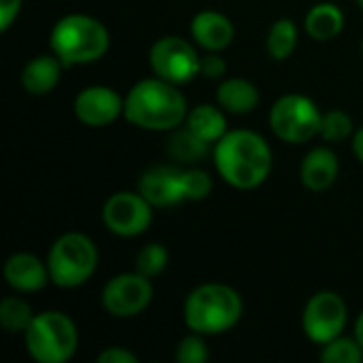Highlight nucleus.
<instances>
[{
	"label": "nucleus",
	"mask_w": 363,
	"mask_h": 363,
	"mask_svg": "<svg viewBox=\"0 0 363 363\" xmlns=\"http://www.w3.org/2000/svg\"><path fill=\"white\" fill-rule=\"evenodd\" d=\"M166 264H168V251L162 245H147L136 257V272L151 279L160 274L166 268Z\"/></svg>",
	"instance_id": "nucleus-26"
},
{
	"label": "nucleus",
	"mask_w": 363,
	"mask_h": 363,
	"mask_svg": "<svg viewBox=\"0 0 363 363\" xmlns=\"http://www.w3.org/2000/svg\"><path fill=\"white\" fill-rule=\"evenodd\" d=\"M191 34L200 47L208 51H219L232 43L234 26L225 15L217 11H202L191 21Z\"/></svg>",
	"instance_id": "nucleus-15"
},
{
	"label": "nucleus",
	"mask_w": 363,
	"mask_h": 363,
	"mask_svg": "<svg viewBox=\"0 0 363 363\" xmlns=\"http://www.w3.org/2000/svg\"><path fill=\"white\" fill-rule=\"evenodd\" d=\"M62 66L64 64L55 53L38 55V57L30 60L21 72V83H23L26 91H30L34 96H43V94L51 91L60 81Z\"/></svg>",
	"instance_id": "nucleus-17"
},
{
	"label": "nucleus",
	"mask_w": 363,
	"mask_h": 363,
	"mask_svg": "<svg viewBox=\"0 0 363 363\" xmlns=\"http://www.w3.org/2000/svg\"><path fill=\"white\" fill-rule=\"evenodd\" d=\"M321 119L317 104L300 94H287L277 100L270 111L272 132L285 143H306L321 132Z\"/></svg>",
	"instance_id": "nucleus-7"
},
{
	"label": "nucleus",
	"mask_w": 363,
	"mask_h": 363,
	"mask_svg": "<svg viewBox=\"0 0 363 363\" xmlns=\"http://www.w3.org/2000/svg\"><path fill=\"white\" fill-rule=\"evenodd\" d=\"M123 115L143 130H174L187 117V102L174 83L160 77L145 79L128 91Z\"/></svg>",
	"instance_id": "nucleus-2"
},
{
	"label": "nucleus",
	"mask_w": 363,
	"mask_h": 363,
	"mask_svg": "<svg viewBox=\"0 0 363 363\" xmlns=\"http://www.w3.org/2000/svg\"><path fill=\"white\" fill-rule=\"evenodd\" d=\"M98 362L100 363H136V355L125 351V349H119V347H113V349H106L98 355Z\"/></svg>",
	"instance_id": "nucleus-30"
},
{
	"label": "nucleus",
	"mask_w": 363,
	"mask_h": 363,
	"mask_svg": "<svg viewBox=\"0 0 363 363\" xmlns=\"http://www.w3.org/2000/svg\"><path fill=\"white\" fill-rule=\"evenodd\" d=\"M345 26L342 11L332 2L315 4L306 15V30L315 40H330L336 34H340Z\"/></svg>",
	"instance_id": "nucleus-19"
},
{
	"label": "nucleus",
	"mask_w": 363,
	"mask_h": 363,
	"mask_svg": "<svg viewBox=\"0 0 363 363\" xmlns=\"http://www.w3.org/2000/svg\"><path fill=\"white\" fill-rule=\"evenodd\" d=\"M74 113L81 123L91 128H102L113 123L119 117V113H123V100L111 87L91 85L77 96Z\"/></svg>",
	"instance_id": "nucleus-12"
},
{
	"label": "nucleus",
	"mask_w": 363,
	"mask_h": 363,
	"mask_svg": "<svg viewBox=\"0 0 363 363\" xmlns=\"http://www.w3.org/2000/svg\"><path fill=\"white\" fill-rule=\"evenodd\" d=\"M4 279L17 291H38L47 285L49 268L30 253H15L4 264Z\"/></svg>",
	"instance_id": "nucleus-14"
},
{
	"label": "nucleus",
	"mask_w": 363,
	"mask_h": 363,
	"mask_svg": "<svg viewBox=\"0 0 363 363\" xmlns=\"http://www.w3.org/2000/svg\"><path fill=\"white\" fill-rule=\"evenodd\" d=\"M26 334V349L38 363H64L77 351V328L72 319L57 311L40 313L32 319Z\"/></svg>",
	"instance_id": "nucleus-5"
},
{
	"label": "nucleus",
	"mask_w": 363,
	"mask_h": 363,
	"mask_svg": "<svg viewBox=\"0 0 363 363\" xmlns=\"http://www.w3.org/2000/svg\"><path fill=\"white\" fill-rule=\"evenodd\" d=\"M187 128L206 143H217L225 134V117L211 104H200L187 115Z\"/></svg>",
	"instance_id": "nucleus-20"
},
{
	"label": "nucleus",
	"mask_w": 363,
	"mask_h": 363,
	"mask_svg": "<svg viewBox=\"0 0 363 363\" xmlns=\"http://www.w3.org/2000/svg\"><path fill=\"white\" fill-rule=\"evenodd\" d=\"M215 166L219 174L238 189H253L266 181L272 168L268 143L249 130L228 132L217 140Z\"/></svg>",
	"instance_id": "nucleus-1"
},
{
	"label": "nucleus",
	"mask_w": 363,
	"mask_h": 363,
	"mask_svg": "<svg viewBox=\"0 0 363 363\" xmlns=\"http://www.w3.org/2000/svg\"><path fill=\"white\" fill-rule=\"evenodd\" d=\"M34 315H32V308L19 300V298H6L2 300L0 304V323L6 332L11 334H19V332H26L28 325L32 323Z\"/></svg>",
	"instance_id": "nucleus-23"
},
{
	"label": "nucleus",
	"mask_w": 363,
	"mask_h": 363,
	"mask_svg": "<svg viewBox=\"0 0 363 363\" xmlns=\"http://www.w3.org/2000/svg\"><path fill=\"white\" fill-rule=\"evenodd\" d=\"M355 338H357V342L362 345V349H363V313L359 315L357 323H355Z\"/></svg>",
	"instance_id": "nucleus-33"
},
{
	"label": "nucleus",
	"mask_w": 363,
	"mask_h": 363,
	"mask_svg": "<svg viewBox=\"0 0 363 363\" xmlns=\"http://www.w3.org/2000/svg\"><path fill=\"white\" fill-rule=\"evenodd\" d=\"M213 181L204 170H185L183 172V194L187 200H202L211 194Z\"/></svg>",
	"instance_id": "nucleus-27"
},
{
	"label": "nucleus",
	"mask_w": 363,
	"mask_h": 363,
	"mask_svg": "<svg viewBox=\"0 0 363 363\" xmlns=\"http://www.w3.org/2000/svg\"><path fill=\"white\" fill-rule=\"evenodd\" d=\"M102 219L117 236H138L151 223V202L138 191H121L106 200Z\"/></svg>",
	"instance_id": "nucleus-11"
},
{
	"label": "nucleus",
	"mask_w": 363,
	"mask_h": 363,
	"mask_svg": "<svg viewBox=\"0 0 363 363\" xmlns=\"http://www.w3.org/2000/svg\"><path fill=\"white\" fill-rule=\"evenodd\" d=\"M51 49L64 66L89 64L100 60L108 49L104 23L89 15H66L51 30Z\"/></svg>",
	"instance_id": "nucleus-4"
},
{
	"label": "nucleus",
	"mask_w": 363,
	"mask_h": 363,
	"mask_svg": "<svg viewBox=\"0 0 363 363\" xmlns=\"http://www.w3.org/2000/svg\"><path fill=\"white\" fill-rule=\"evenodd\" d=\"M153 300V287L149 277L140 272H128L111 279L102 291V304L113 317H134L143 313Z\"/></svg>",
	"instance_id": "nucleus-10"
},
{
	"label": "nucleus",
	"mask_w": 363,
	"mask_h": 363,
	"mask_svg": "<svg viewBox=\"0 0 363 363\" xmlns=\"http://www.w3.org/2000/svg\"><path fill=\"white\" fill-rule=\"evenodd\" d=\"M336 177H338V157L334 151L325 147L313 149L300 166L302 185L308 187L311 191L328 189L336 181Z\"/></svg>",
	"instance_id": "nucleus-16"
},
{
	"label": "nucleus",
	"mask_w": 363,
	"mask_h": 363,
	"mask_svg": "<svg viewBox=\"0 0 363 363\" xmlns=\"http://www.w3.org/2000/svg\"><path fill=\"white\" fill-rule=\"evenodd\" d=\"M347 325V304L334 291L315 294L302 315V328L313 342L328 345L340 336Z\"/></svg>",
	"instance_id": "nucleus-9"
},
{
	"label": "nucleus",
	"mask_w": 363,
	"mask_h": 363,
	"mask_svg": "<svg viewBox=\"0 0 363 363\" xmlns=\"http://www.w3.org/2000/svg\"><path fill=\"white\" fill-rule=\"evenodd\" d=\"M217 100L225 111L245 115L257 106L259 94H257V87L249 83L247 79H228L219 85Z\"/></svg>",
	"instance_id": "nucleus-18"
},
{
	"label": "nucleus",
	"mask_w": 363,
	"mask_h": 363,
	"mask_svg": "<svg viewBox=\"0 0 363 363\" xmlns=\"http://www.w3.org/2000/svg\"><path fill=\"white\" fill-rule=\"evenodd\" d=\"M242 315L240 296L221 283H208L194 289L185 302V323L196 334H221L238 323Z\"/></svg>",
	"instance_id": "nucleus-3"
},
{
	"label": "nucleus",
	"mask_w": 363,
	"mask_h": 363,
	"mask_svg": "<svg viewBox=\"0 0 363 363\" xmlns=\"http://www.w3.org/2000/svg\"><path fill=\"white\" fill-rule=\"evenodd\" d=\"M225 68H228V66H225L223 57H219V55H215V53L202 57V62H200V72L206 74L208 79H219V77H223V74H225Z\"/></svg>",
	"instance_id": "nucleus-29"
},
{
	"label": "nucleus",
	"mask_w": 363,
	"mask_h": 363,
	"mask_svg": "<svg viewBox=\"0 0 363 363\" xmlns=\"http://www.w3.org/2000/svg\"><path fill=\"white\" fill-rule=\"evenodd\" d=\"M138 191L151 202V206H170L185 200L183 172L170 166L149 168L138 183Z\"/></svg>",
	"instance_id": "nucleus-13"
},
{
	"label": "nucleus",
	"mask_w": 363,
	"mask_h": 363,
	"mask_svg": "<svg viewBox=\"0 0 363 363\" xmlns=\"http://www.w3.org/2000/svg\"><path fill=\"white\" fill-rule=\"evenodd\" d=\"M98 251L85 234H64L60 236L47 257L49 277L57 287H79L96 270Z\"/></svg>",
	"instance_id": "nucleus-6"
},
{
	"label": "nucleus",
	"mask_w": 363,
	"mask_h": 363,
	"mask_svg": "<svg viewBox=\"0 0 363 363\" xmlns=\"http://www.w3.org/2000/svg\"><path fill=\"white\" fill-rule=\"evenodd\" d=\"M353 151H355V155L363 162V128L357 130V134L353 138Z\"/></svg>",
	"instance_id": "nucleus-32"
},
{
	"label": "nucleus",
	"mask_w": 363,
	"mask_h": 363,
	"mask_svg": "<svg viewBox=\"0 0 363 363\" xmlns=\"http://www.w3.org/2000/svg\"><path fill=\"white\" fill-rule=\"evenodd\" d=\"M321 362L325 363H362L363 362V349L362 345L351 338H336L332 342L325 345L323 353H321Z\"/></svg>",
	"instance_id": "nucleus-24"
},
{
	"label": "nucleus",
	"mask_w": 363,
	"mask_h": 363,
	"mask_svg": "<svg viewBox=\"0 0 363 363\" xmlns=\"http://www.w3.org/2000/svg\"><path fill=\"white\" fill-rule=\"evenodd\" d=\"M298 43V30L291 19H279L268 34V53L274 60H285L291 55Z\"/></svg>",
	"instance_id": "nucleus-22"
},
{
	"label": "nucleus",
	"mask_w": 363,
	"mask_h": 363,
	"mask_svg": "<svg viewBox=\"0 0 363 363\" xmlns=\"http://www.w3.org/2000/svg\"><path fill=\"white\" fill-rule=\"evenodd\" d=\"M168 151L179 162H200L208 151V143L187 128L172 134V138L168 140Z\"/></svg>",
	"instance_id": "nucleus-21"
},
{
	"label": "nucleus",
	"mask_w": 363,
	"mask_h": 363,
	"mask_svg": "<svg viewBox=\"0 0 363 363\" xmlns=\"http://www.w3.org/2000/svg\"><path fill=\"white\" fill-rule=\"evenodd\" d=\"M177 359L181 363H202L208 359V349L202 338L198 336H187L179 342L177 349Z\"/></svg>",
	"instance_id": "nucleus-28"
},
{
	"label": "nucleus",
	"mask_w": 363,
	"mask_h": 363,
	"mask_svg": "<svg viewBox=\"0 0 363 363\" xmlns=\"http://www.w3.org/2000/svg\"><path fill=\"white\" fill-rule=\"evenodd\" d=\"M357 2H359V6H362V9H363V0H357Z\"/></svg>",
	"instance_id": "nucleus-34"
},
{
	"label": "nucleus",
	"mask_w": 363,
	"mask_h": 363,
	"mask_svg": "<svg viewBox=\"0 0 363 363\" xmlns=\"http://www.w3.org/2000/svg\"><path fill=\"white\" fill-rule=\"evenodd\" d=\"M21 0H0V30H9L13 19L17 17Z\"/></svg>",
	"instance_id": "nucleus-31"
},
{
	"label": "nucleus",
	"mask_w": 363,
	"mask_h": 363,
	"mask_svg": "<svg viewBox=\"0 0 363 363\" xmlns=\"http://www.w3.org/2000/svg\"><path fill=\"white\" fill-rule=\"evenodd\" d=\"M353 132V121L345 111H330L321 119V136L330 143L345 140Z\"/></svg>",
	"instance_id": "nucleus-25"
},
{
	"label": "nucleus",
	"mask_w": 363,
	"mask_h": 363,
	"mask_svg": "<svg viewBox=\"0 0 363 363\" xmlns=\"http://www.w3.org/2000/svg\"><path fill=\"white\" fill-rule=\"evenodd\" d=\"M149 62L160 79L181 85V83L191 81L196 74H200L202 57L185 38L164 36L151 47Z\"/></svg>",
	"instance_id": "nucleus-8"
}]
</instances>
